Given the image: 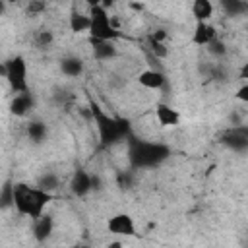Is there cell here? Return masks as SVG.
<instances>
[{
    "instance_id": "obj_14",
    "label": "cell",
    "mask_w": 248,
    "mask_h": 248,
    "mask_svg": "<svg viewBox=\"0 0 248 248\" xmlns=\"http://www.w3.org/2000/svg\"><path fill=\"white\" fill-rule=\"evenodd\" d=\"M68 25H70V31L74 33H89V27H91V16L89 12H72L70 17H68Z\"/></svg>"
},
{
    "instance_id": "obj_11",
    "label": "cell",
    "mask_w": 248,
    "mask_h": 248,
    "mask_svg": "<svg viewBox=\"0 0 248 248\" xmlns=\"http://www.w3.org/2000/svg\"><path fill=\"white\" fill-rule=\"evenodd\" d=\"M52 231H54V219H52V215L45 213V215H41L39 219L33 221V236H35L37 242L48 240L50 234H52Z\"/></svg>"
},
{
    "instance_id": "obj_1",
    "label": "cell",
    "mask_w": 248,
    "mask_h": 248,
    "mask_svg": "<svg viewBox=\"0 0 248 248\" xmlns=\"http://www.w3.org/2000/svg\"><path fill=\"white\" fill-rule=\"evenodd\" d=\"M52 202V194L39 188V186H31L25 182H17L14 184V207L19 215L29 217V219H39L41 215H45L46 205Z\"/></svg>"
},
{
    "instance_id": "obj_21",
    "label": "cell",
    "mask_w": 248,
    "mask_h": 248,
    "mask_svg": "<svg viewBox=\"0 0 248 248\" xmlns=\"http://www.w3.org/2000/svg\"><path fill=\"white\" fill-rule=\"evenodd\" d=\"M52 41H54V35L48 29L46 31H39L37 33V39H35V43L39 46H48V45H52Z\"/></svg>"
},
{
    "instance_id": "obj_7",
    "label": "cell",
    "mask_w": 248,
    "mask_h": 248,
    "mask_svg": "<svg viewBox=\"0 0 248 248\" xmlns=\"http://www.w3.org/2000/svg\"><path fill=\"white\" fill-rule=\"evenodd\" d=\"M138 83L149 91H161L167 85V76L157 68H145L138 74Z\"/></svg>"
},
{
    "instance_id": "obj_16",
    "label": "cell",
    "mask_w": 248,
    "mask_h": 248,
    "mask_svg": "<svg viewBox=\"0 0 248 248\" xmlns=\"http://www.w3.org/2000/svg\"><path fill=\"white\" fill-rule=\"evenodd\" d=\"M10 108H12V114L16 116H25L31 108H33V99H31V93H17L12 103H10Z\"/></svg>"
},
{
    "instance_id": "obj_10",
    "label": "cell",
    "mask_w": 248,
    "mask_h": 248,
    "mask_svg": "<svg viewBox=\"0 0 248 248\" xmlns=\"http://www.w3.org/2000/svg\"><path fill=\"white\" fill-rule=\"evenodd\" d=\"M217 27L211 21L205 23H196L194 31H192V43L198 46H207L209 43H213L217 39Z\"/></svg>"
},
{
    "instance_id": "obj_20",
    "label": "cell",
    "mask_w": 248,
    "mask_h": 248,
    "mask_svg": "<svg viewBox=\"0 0 248 248\" xmlns=\"http://www.w3.org/2000/svg\"><path fill=\"white\" fill-rule=\"evenodd\" d=\"M147 46H149V50L157 56V58H165L167 54H169V48H167V43H161V41H155V39H151L149 35H147Z\"/></svg>"
},
{
    "instance_id": "obj_25",
    "label": "cell",
    "mask_w": 248,
    "mask_h": 248,
    "mask_svg": "<svg viewBox=\"0 0 248 248\" xmlns=\"http://www.w3.org/2000/svg\"><path fill=\"white\" fill-rule=\"evenodd\" d=\"M107 248H124V242H122L120 238H116V240L108 242V244H107Z\"/></svg>"
},
{
    "instance_id": "obj_18",
    "label": "cell",
    "mask_w": 248,
    "mask_h": 248,
    "mask_svg": "<svg viewBox=\"0 0 248 248\" xmlns=\"http://www.w3.org/2000/svg\"><path fill=\"white\" fill-rule=\"evenodd\" d=\"M91 46H93L95 58H99V60H107V58H112V56L116 54V46H114V43H99V41H91Z\"/></svg>"
},
{
    "instance_id": "obj_8",
    "label": "cell",
    "mask_w": 248,
    "mask_h": 248,
    "mask_svg": "<svg viewBox=\"0 0 248 248\" xmlns=\"http://www.w3.org/2000/svg\"><path fill=\"white\" fill-rule=\"evenodd\" d=\"M70 190L78 198L87 196L89 192H93V174L87 172V170H83V169L76 170L74 176H72V180H70Z\"/></svg>"
},
{
    "instance_id": "obj_2",
    "label": "cell",
    "mask_w": 248,
    "mask_h": 248,
    "mask_svg": "<svg viewBox=\"0 0 248 248\" xmlns=\"http://www.w3.org/2000/svg\"><path fill=\"white\" fill-rule=\"evenodd\" d=\"M89 16H91V27H89V37L91 41H99V43H114L116 39L122 37V33L118 29H114L112 25V16L108 14L105 4H95L89 8Z\"/></svg>"
},
{
    "instance_id": "obj_15",
    "label": "cell",
    "mask_w": 248,
    "mask_h": 248,
    "mask_svg": "<svg viewBox=\"0 0 248 248\" xmlns=\"http://www.w3.org/2000/svg\"><path fill=\"white\" fill-rule=\"evenodd\" d=\"M60 72L66 78H79L83 74V62L78 56H64L60 60Z\"/></svg>"
},
{
    "instance_id": "obj_9",
    "label": "cell",
    "mask_w": 248,
    "mask_h": 248,
    "mask_svg": "<svg viewBox=\"0 0 248 248\" xmlns=\"http://www.w3.org/2000/svg\"><path fill=\"white\" fill-rule=\"evenodd\" d=\"M155 118H157V124L163 128H174L180 124V112L167 103L155 105Z\"/></svg>"
},
{
    "instance_id": "obj_12",
    "label": "cell",
    "mask_w": 248,
    "mask_h": 248,
    "mask_svg": "<svg viewBox=\"0 0 248 248\" xmlns=\"http://www.w3.org/2000/svg\"><path fill=\"white\" fill-rule=\"evenodd\" d=\"M190 12L196 19V23H205L213 17L215 14V4L209 2V0H194L192 6H190Z\"/></svg>"
},
{
    "instance_id": "obj_19",
    "label": "cell",
    "mask_w": 248,
    "mask_h": 248,
    "mask_svg": "<svg viewBox=\"0 0 248 248\" xmlns=\"http://www.w3.org/2000/svg\"><path fill=\"white\" fill-rule=\"evenodd\" d=\"M207 50H209V54H211V56H215L217 60L225 58V56H227V52H229V48H227V45H225V41H223L221 37H217L213 43H209V45H207Z\"/></svg>"
},
{
    "instance_id": "obj_23",
    "label": "cell",
    "mask_w": 248,
    "mask_h": 248,
    "mask_svg": "<svg viewBox=\"0 0 248 248\" xmlns=\"http://www.w3.org/2000/svg\"><path fill=\"white\" fill-rule=\"evenodd\" d=\"M45 8H46V6H45L43 2H31V4L27 6V12H29L31 16H35V14H41Z\"/></svg>"
},
{
    "instance_id": "obj_24",
    "label": "cell",
    "mask_w": 248,
    "mask_h": 248,
    "mask_svg": "<svg viewBox=\"0 0 248 248\" xmlns=\"http://www.w3.org/2000/svg\"><path fill=\"white\" fill-rule=\"evenodd\" d=\"M238 79H242V83L248 81V60L240 66V70H238Z\"/></svg>"
},
{
    "instance_id": "obj_22",
    "label": "cell",
    "mask_w": 248,
    "mask_h": 248,
    "mask_svg": "<svg viewBox=\"0 0 248 248\" xmlns=\"http://www.w3.org/2000/svg\"><path fill=\"white\" fill-rule=\"evenodd\" d=\"M234 99L240 101V103H246V105H248V81L240 83V87L234 91Z\"/></svg>"
},
{
    "instance_id": "obj_4",
    "label": "cell",
    "mask_w": 248,
    "mask_h": 248,
    "mask_svg": "<svg viewBox=\"0 0 248 248\" xmlns=\"http://www.w3.org/2000/svg\"><path fill=\"white\" fill-rule=\"evenodd\" d=\"M169 155V149L155 141H134L130 147V161L136 167H151L163 161Z\"/></svg>"
},
{
    "instance_id": "obj_17",
    "label": "cell",
    "mask_w": 248,
    "mask_h": 248,
    "mask_svg": "<svg viewBox=\"0 0 248 248\" xmlns=\"http://www.w3.org/2000/svg\"><path fill=\"white\" fill-rule=\"evenodd\" d=\"M46 124L45 122H39V120H31L29 124H27V136H29V140L33 141V143H41V141H45V138H46Z\"/></svg>"
},
{
    "instance_id": "obj_5",
    "label": "cell",
    "mask_w": 248,
    "mask_h": 248,
    "mask_svg": "<svg viewBox=\"0 0 248 248\" xmlns=\"http://www.w3.org/2000/svg\"><path fill=\"white\" fill-rule=\"evenodd\" d=\"M4 79L10 83V87L14 89V93H27L29 91V83H27V62L23 56H14L10 60H6L0 68Z\"/></svg>"
},
{
    "instance_id": "obj_13",
    "label": "cell",
    "mask_w": 248,
    "mask_h": 248,
    "mask_svg": "<svg viewBox=\"0 0 248 248\" xmlns=\"http://www.w3.org/2000/svg\"><path fill=\"white\" fill-rule=\"evenodd\" d=\"M223 141H225L231 149H236V151L246 149V147H248V128H244V126L232 128L229 134H225Z\"/></svg>"
},
{
    "instance_id": "obj_6",
    "label": "cell",
    "mask_w": 248,
    "mask_h": 248,
    "mask_svg": "<svg viewBox=\"0 0 248 248\" xmlns=\"http://www.w3.org/2000/svg\"><path fill=\"white\" fill-rule=\"evenodd\" d=\"M107 231L108 234L116 238H132L136 236V221L130 213H114L107 221Z\"/></svg>"
},
{
    "instance_id": "obj_3",
    "label": "cell",
    "mask_w": 248,
    "mask_h": 248,
    "mask_svg": "<svg viewBox=\"0 0 248 248\" xmlns=\"http://www.w3.org/2000/svg\"><path fill=\"white\" fill-rule=\"evenodd\" d=\"M91 114L97 122V130L101 136L103 143H116L120 140H124L128 136V124L124 120H118L114 116H108L107 112H103L97 105H91Z\"/></svg>"
},
{
    "instance_id": "obj_26",
    "label": "cell",
    "mask_w": 248,
    "mask_h": 248,
    "mask_svg": "<svg viewBox=\"0 0 248 248\" xmlns=\"http://www.w3.org/2000/svg\"><path fill=\"white\" fill-rule=\"evenodd\" d=\"M79 248H93V246H87V244H83V246H79Z\"/></svg>"
}]
</instances>
